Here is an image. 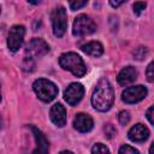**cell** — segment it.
<instances>
[{
  "label": "cell",
  "mask_w": 154,
  "mask_h": 154,
  "mask_svg": "<svg viewBox=\"0 0 154 154\" xmlns=\"http://www.w3.org/2000/svg\"><path fill=\"white\" fill-rule=\"evenodd\" d=\"M69 5H70V8L72 11H75V10H78V8L83 7V6H85L87 5V1H70Z\"/></svg>",
  "instance_id": "7402d4cb"
},
{
  "label": "cell",
  "mask_w": 154,
  "mask_h": 154,
  "mask_svg": "<svg viewBox=\"0 0 154 154\" xmlns=\"http://www.w3.org/2000/svg\"><path fill=\"white\" fill-rule=\"evenodd\" d=\"M136 77H137V71H136V69L132 67V66H126V67H124V69L119 72L117 79H118V83H119L120 85H128V84L132 83V82L136 79Z\"/></svg>",
  "instance_id": "5bb4252c"
},
{
  "label": "cell",
  "mask_w": 154,
  "mask_h": 154,
  "mask_svg": "<svg viewBox=\"0 0 154 154\" xmlns=\"http://www.w3.org/2000/svg\"><path fill=\"white\" fill-rule=\"evenodd\" d=\"M147 88L143 85H134V87H129L126 88L123 94H122V99L124 102L126 103H135L138 102L141 100H143L147 96Z\"/></svg>",
  "instance_id": "ba28073f"
},
{
  "label": "cell",
  "mask_w": 154,
  "mask_h": 154,
  "mask_svg": "<svg viewBox=\"0 0 154 154\" xmlns=\"http://www.w3.org/2000/svg\"><path fill=\"white\" fill-rule=\"evenodd\" d=\"M52 25L53 32L57 37H61L67 28V16L64 7L58 6L52 12Z\"/></svg>",
  "instance_id": "5b68a950"
},
{
  "label": "cell",
  "mask_w": 154,
  "mask_h": 154,
  "mask_svg": "<svg viewBox=\"0 0 154 154\" xmlns=\"http://www.w3.org/2000/svg\"><path fill=\"white\" fill-rule=\"evenodd\" d=\"M59 64L63 69L72 72V75H75L76 77H82L87 72L84 61L82 60V58L78 54H76L73 52L61 54L59 58Z\"/></svg>",
  "instance_id": "7a4b0ae2"
},
{
  "label": "cell",
  "mask_w": 154,
  "mask_h": 154,
  "mask_svg": "<svg viewBox=\"0 0 154 154\" xmlns=\"http://www.w3.org/2000/svg\"><path fill=\"white\" fill-rule=\"evenodd\" d=\"M146 76H147V79H148L149 82H153V81H154V60L147 66Z\"/></svg>",
  "instance_id": "ac0fdd59"
},
{
  "label": "cell",
  "mask_w": 154,
  "mask_h": 154,
  "mask_svg": "<svg viewBox=\"0 0 154 154\" xmlns=\"http://www.w3.org/2000/svg\"><path fill=\"white\" fill-rule=\"evenodd\" d=\"M93 119L89 114L85 113H78L76 114L73 119V128L79 132H88L93 129Z\"/></svg>",
  "instance_id": "30bf717a"
},
{
  "label": "cell",
  "mask_w": 154,
  "mask_h": 154,
  "mask_svg": "<svg viewBox=\"0 0 154 154\" xmlns=\"http://www.w3.org/2000/svg\"><path fill=\"white\" fill-rule=\"evenodd\" d=\"M96 29V24L94 20L88 17L87 14H79L75 18L73 26H72V34L75 36H85L89 34H93Z\"/></svg>",
  "instance_id": "277c9868"
},
{
  "label": "cell",
  "mask_w": 154,
  "mask_h": 154,
  "mask_svg": "<svg viewBox=\"0 0 154 154\" xmlns=\"http://www.w3.org/2000/svg\"><path fill=\"white\" fill-rule=\"evenodd\" d=\"M91 154H109L108 148L102 143H96L91 148Z\"/></svg>",
  "instance_id": "2e32d148"
},
{
  "label": "cell",
  "mask_w": 154,
  "mask_h": 154,
  "mask_svg": "<svg viewBox=\"0 0 154 154\" xmlns=\"http://www.w3.org/2000/svg\"><path fill=\"white\" fill-rule=\"evenodd\" d=\"M146 6H147L146 2H141V1L135 2V4H134V13L137 14V16L141 14V13L143 12V10L146 8Z\"/></svg>",
  "instance_id": "ffe728a7"
},
{
  "label": "cell",
  "mask_w": 154,
  "mask_h": 154,
  "mask_svg": "<svg viewBox=\"0 0 154 154\" xmlns=\"http://www.w3.org/2000/svg\"><path fill=\"white\" fill-rule=\"evenodd\" d=\"M116 132H117V130L113 128V125L107 124V125L105 126V134H106L107 138H112V137L116 135Z\"/></svg>",
  "instance_id": "44dd1931"
},
{
  "label": "cell",
  "mask_w": 154,
  "mask_h": 154,
  "mask_svg": "<svg viewBox=\"0 0 154 154\" xmlns=\"http://www.w3.org/2000/svg\"><path fill=\"white\" fill-rule=\"evenodd\" d=\"M146 116H147V119H148V120L154 125V105H153L152 107H149V108H148V111H147Z\"/></svg>",
  "instance_id": "603a6c76"
},
{
  "label": "cell",
  "mask_w": 154,
  "mask_h": 154,
  "mask_svg": "<svg viewBox=\"0 0 154 154\" xmlns=\"http://www.w3.org/2000/svg\"><path fill=\"white\" fill-rule=\"evenodd\" d=\"M118 119H119V123H120V124L126 125V124L129 123V120H130V114H129V112L122 111V112L119 113V116H118Z\"/></svg>",
  "instance_id": "d6986e66"
},
{
  "label": "cell",
  "mask_w": 154,
  "mask_h": 154,
  "mask_svg": "<svg viewBox=\"0 0 154 154\" xmlns=\"http://www.w3.org/2000/svg\"><path fill=\"white\" fill-rule=\"evenodd\" d=\"M24 35H25V28L23 25H13L10 31H8V36H7V46L8 49L11 52H17L24 40Z\"/></svg>",
  "instance_id": "8992f818"
},
{
  "label": "cell",
  "mask_w": 154,
  "mask_h": 154,
  "mask_svg": "<svg viewBox=\"0 0 154 154\" xmlns=\"http://www.w3.org/2000/svg\"><path fill=\"white\" fill-rule=\"evenodd\" d=\"M32 88L36 95L38 96V99H41L45 102L52 101L58 95V87L53 82L45 78L36 79L32 84Z\"/></svg>",
  "instance_id": "3957f363"
},
{
  "label": "cell",
  "mask_w": 154,
  "mask_h": 154,
  "mask_svg": "<svg viewBox=\"0 0 154 154\" xmlns=\"http://www.w3.org/2000/svg\"><path fill=\"white\" fill-rule=\"evenodd\" d=\"M119 154H140V152H138L137 149H135L134 147H131V146L124 144V146L120 147Z\"/></svg>",
  "instance_id": "e0dca14e"
},
{
  "label": "cell",
  "mask_w": 154,
  "mask_h": 154,
  "mask_svg": "<svg viewBox=\"0 0 154 154\" xmlns=\"http://www.w3.org/2000/svg\"><path fill=\"white\" fill-rule=\"evenodd\" d=\"M128 136L132 142H143V141H146L148 138L149 130L143 124H136L135 126H132L129 130Z\"/></svg>",
  "instance_id": "4fadbf2b"
},
{
  "label": "cell",
  "mask_w": 154,
  "mask_h": 154,
  "mask_svg": "<svg viewBox=\"0 0 154 154\" xmlns=\"http://www.w3.org/2000/svg\"><path fill=\"white\" fill-rule=\"evenodd\" d=\"M84 94V88L81 83H71L64 91V99L70 106L77 105Z\"/></svg>",
  "instance_id": "9c48e42d"
},
{
  "label": "cell",
  "mask_w": 154,
  "mask_h": 154,
  "mask_svg": "<svg viewBox=\"0 0 154 154\" xmlns=\"http://www.w3.org/2000/svg\"><path fill=\"white\" fill-rule=\"evenodd\" d=\"M149 154H154V143L150 146V148H149Z\"/></svg>",
  "instance_id": "d4e9b609"
},
{
  "label": "cell",
  "mask_w": 154,
  "mask_h": 154,
  "mask_svg": "<svg viewBox=\"0 0 154 154\" xmlns=\"http://www.w3.org/2000/svg\"><path fill=\"white\" fill-rule=\"evenodd\" d=\"M59 154H73V153L70 152V150H63V152H60Z\"/></svg>",
  "instance_id": "484cf974"
},
{
  "label": "cell",
  "mask_w": 154,
  "mask_h": 154,
  "mask_svg": "<svg viewBox=\"0 0 154 154\" xmlns=\"http://www.w3.org/2000/svg\"><path fill=\"white\" fill-rule=\"evenodd\" d=\"M109 4H111V6H113V7H118V6H120L122 4H124V1H109Z\"/></svg>",
  "instance_id": "cb8c5ba5"
},
{
  "label": "cell",
  "mask_w": 154,
  "mask_h": 154,
  "mask_svg": "<svg viewBox=\"0 0 154 154\" xmlns=\"http://www.w3.org/2000/svg\"><path fill=\"white\" fill-rule=\"evenodd\" d=\"M82 51L88 54V55H91V57H100L102 55L103 53V47L100 42H96V41H91V42H88L87 45L82 46Z\"/></svg>",
  "instance_id": "9a60e30c"
},
{
  "label": "cell",
  "mask_w": 154,
  "mask_h": 154,
  "mask_svg": "<svg viewBox=\"0 0 154 154\" xmlns=\"http://www.w3.org/2000/svg\"><path fill=\"white\" fill-rule=\"evenodd\" d=\"M51 120L59 128H63L66 123V111L61 103H55L49 111Z\"/></svg>",
  "instance_id": "8fae6325"
},
{
  "label": "cell",
  "mask_w": 154,
  "mask_h": 154,
  "mask_svg": "<svg viewBox=\"0 0 154 154\" xmlns=\"http://www.w3.org/2000/svg\"><path fill=\"white\" fill-rule=\"evenodd\" d=\"M35 141H36V148L32 152V154H48V142L45 137V135L41 132V130H38L35 126H30Z\"/></svg>",
  "instance_id": "7c38bea8"
},
{
  "label": "cell",
  "mask_w": 154,
  "mask_h": 154,
  "mask_svg": "<svg viewBox=\"0 0 154 154\" xmlns=\"http://www.w3.org/2000/svg\"><path fill=\"white\" fill-rule=\"evenodd\" d=\"M113 100H114V94L108 79L101 78L97 82L94 93L91 95L93 107L100 112H106L113 105Z\"/></svg>",
  "instance_id": "6da1fadb"
},
{
  "label": "cell",
  "mask_w": 154,
  "mask_h": 154,
  "mask_svg": "<svg viewBox=\"0 0 154 154\" xmlns=\"http://www.w3.org/2000/svg\"><path fill=\"white\" fill-rule=\"evenodd\" d=\"M49 46L42 40V38H32L25 48V58L34 59L36 57H42L46 53H48Z\"/></svg>",
  "instance_id": "52a82bcc"
}]
</instances>
